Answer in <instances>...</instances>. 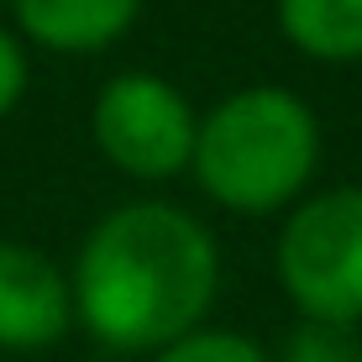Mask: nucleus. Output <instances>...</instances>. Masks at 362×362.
<instances>
[{"label":"nucleus","instance_id":"f257e3e1","mask_svg":"<svg viewBox=\"0 0 362 362\" xmlns=\"http://www.w3.org/2000/svg\"><path fill=\"white\" fill-rule=\"evenodd\" d=\"M74 320L110 352H163L205 326L221 289V247L194 210L127 199L105 210L69 268Z\"/></svg>","mask_w":362,"mask_h":362},{"label":"nucleus","instance_id":"f03ea898","mask_svg":"<svg viewBox=\"0 0 362 362\" xmlns=\"http://www.w3.org/2000/svg\"><path fill=\"white\" fill-rule=\"evenodd\" d=\"M320 163V121L284 84H247L199 116L189 173L231 216H279L305 199Z\"/></svg>","mask_w":362,"mask_h":362},{"label":"nucleus","instance_id":"7ed1b4c3","mask_svg":"<svg viewBox=\"0 0 362 362\" xmlns=\"http://www.w3.org/2000/svg\"><path fill=\"white\" fill-rule=\"evenodd\" d=\"M273 273L299 320L352 331L362 320V184L315 189L289 205L273 242Z\"/></svg>","mask_w":362,"mask_h":362},{"label":"nucleus","instance_id":"20e7f679","mask_svg":"<svg viewBox=\"0 0 362 362\" xmlns=\"http://www.w3.org/2000/svg\"><path fill=\"white\" fill-rule=\"evenodd\" d=\"M90 136L116 173L136 184H168L189 173L199 110L173 79L153 69H127L100 84L90 105Z\"/></svg>","mask_w":362,"mask_h":362},{"label":"nucleus","instance_id":"39448f33","mask_svg":"<svg viewBox=\"0 0 362 362\" xmlns=\"http://www.w3.org/2000/svg\"><path fill=\"white\" fill-rule=\"evenodd\" d=\"M74 331L69 273L32 242L0 236V352H47Z\"/></svg>","mask_w":362,"mask_h":362},{"label":"nucleus","instance_id":"423d86ee","mask_svg":"<svg viewBox=\"0 0 362 362\" xmlns=\"http://www.w3.org/2000/svg\"><path fill=\"white\" fill-rule=\"evenodd\" d=\"M16 37L58 58H95L136 27L142 0H6Z\"/></svg>","mask_w":362,"mask_h":362},{"label":"nucleus","instance_id":"0eeeda50","mask_svg":"<svg viewBox=\"0 0 362 362\" xmlns=\"http://www.w3.org/2000/svg\"><path fill=\"white\" fill-rule=\"evenodd\" d=\"M279 32L315 64H362V0H273Z\"/></svg>","mask_w":362,"mask_h":362},{"label":"nucleus","instance_id":"6e6552de","mask_svg":"<svg viewBox=\"0 0 362 362\" xmlns=\"http://www.w3.org/2000/svg\"><path fill=\"white\" fill-rule=\"evenodd\" d=\"M153 362H273V352L242 331L199 326L189 336H179V341H168L163 352H153Z\"/></svg>","mask_w":362,"mask_h":362},{"label":"nucleus","instance_id":"1a4fd4ad","mask_svg":"<svg viewBox=\"0 0 362 362\" xmlns=\"http://www.w3.org/2000/svg\"><path fill=\"white\" fill-rule=\"evenodd\" d=\"M357 341L346 326H320V320H299L284 341V357L273 362H352Z\"/></svg>","mask_w":362,"mask_h":362},{"label":"nucleus","instance_id":"9d476101","mask_svg":"<svg viewBox=\"0 0 362 362\" xmlns=\"http://www.w3.org/2000/svg\"><path fill=\"white\" fill-rule=\"evenodd\" d=\"M32 90V58H27V42L16 37V27L0 21V121L27 100Z\"/></svg>","mask_w":362,"mask_h":362},{"label":"nucleus","instance_id":"9b49d317","mask_svg":"<svg viewBox=\"0 0 362 362\" xmlns=\"http://www.w3.org/2000/svg\"><path fill=\"white\" fill-rule=\"evenodd\" d=\"M352 362H362V346H357V357H352Z\"/></svg>","mask_w":362,"mask_h":362},{"label":"nucleus","instance_id":"f8f14e48","mask_svg":"<svg viewBox=\"0 0 362 362\" xmlns=\"http://www.w3.org/2000/svg\"><path fill=\"white\" fill-rule=\"evenodd\" d=\"M0 6H6V0H0Z\"/></svg>","mask_w":362,"mask_h":362}]
</instances>
